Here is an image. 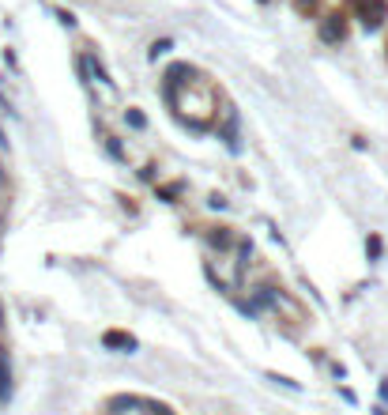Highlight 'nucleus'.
Instances as JSON below:
<instances>
[{
    "label": "nucleus",
    "mask_w": 388,
    "mask_h": 415,
    "mask_svg": "<svg viewBox=\"0 0 388 415\" xmlns=\"http://www.w3.org/2000/svg\"><path fill=\"white\" fill-rule=\"evenodd\" d=\"M249 299H253V310H294V302L275 287V283H253L249 287Z\"/></svg>",
    "instance_id": "nucleus-1"
},
{
    "label": "nucleus",
    "mask_w": 388,
    "mask_h": 415,
    "mask_svg": "<svg viewBox=\"0 0 388 415\" xmlns=\"http://www.w3.org/2000/svg\"><path fill=\"white\" fill-rule=\"evenodd\" d=\"M351 8L365 30H377L388 19V0H351Z\"/></svg>",
    "instance_id": "nucleus-2"
},
{
    "label": "nucleus",
    "mask_w": 388,
    "mask_h": 415,
    "mask_svg": "<svg viewBox=\"0 0 388 415\" xmlns=\"http://www.w3.org/2000/svg\"><path fill=\"white\" fill-rule=\"evenodd\" d=\"M204 242L212 253H230V249L238 246V231L226 223H212V227H204Z\"/></svg>",
    "instance_id": "nucleus-3"
},
{
    "label": "nucleus",
    "mask_w": 388,
    "mask_h": 415,
    "mask_svg": "<svg viewBox=\"0 0 388 415\" xmlns=\"http://www.w3.org/2000/svg\"><path fill=\"white\" fill-rule=\"evenodd\" d=\"M317 35H320V42H328V46L347 42V16H343V12H325V16H320Z\"/></svg>",
    "instance_id": "nucleus-4"
},
{
    "label": "nucleus",
    "mask_w": 388,
    "mask_h": 415,
    "mask_svg": "<svg viewBox=\"0 0 388 415\" xmlns=\"http://www.w3.org/2000/svg\"><path fill=\"white\" fill-rule=\"evenodd\" d=\"M215 133L223 136V148L238 155V151H241V140H238V121H234V110H226V106L219 110V117H215Z\"/></svg>",
    "instance_id": "nucleus-5"
},
{
    "label": "nucleus",
    "mask_w": 388,
    "mask_h": 415,
    "mask_svg": "<svg viewBox=\"0 0 388 415\" xmlns=\"http://www.w3.org/2000/svg\"><path fill=\"white\" fill-rule=\"evenodd\" d=\"M102 347L121 351V355H132V351H140V340L132 332H125V329H109V332H102Z\"/></svg>",
    "instance_id": "nucleus-6"
},
{
    "label": "nucleus",
    "mask_w": 388,
    "mask_h": 415,
    "mask_svg": "<svg viewBox=\"0 0 388 415\" xmlns=\"http://www.w3.org/2000/svg\"><path fill=\"white\" fill-rule=\"evenodd\" d=\"M12 397V366H8V355L0 351V404Z\"/></svg>",
    "instance_id": "nucleus-7"
},
{
    "label": "nucleus",
    "mask_w": 388,
    "mask_h": 415,
    "mask_svg": "<svg viewBox=\"0 0 388 415\" xmlns=\"http://www.w3.org/2000/svg\"><path fill=\"white\" fill-rule=\"evenodd\" d=\"M365 257H370L373 265L381 260V234H370V238H365Z\"/></svg>",
    "instance_id": "nucleus-8"
},
{
    "label": "nucleus",
    "mask_w": 388,
    "mask_h": 415,
    "mask_svg": "<svg viewBox=\"0 0 388 415\" xmlns=\"http://www.w3.org/2000/svg\"><path fill=\"white\" fill-rule=\"evenodd\" d=\"M302 16H320V0H291Z\"/></svg>",
    "instance_id": "nucleus-9"
},
{
    "label": "nucleus",
    "mask_w": 388,
    "mask_h": 415,
    "mask_svg": "<svg viewBox=\"0 0 388 415\" xmlns=\"http://www.w3.org/2000/svg\"><path fill=\"white\" fill-rule=\"evenodd\" d=\"M125 121H128V128H147V114H140V110H125Z\"/></svg>",
    "instance_id": "nucleus-10"
},
{
    "label": "nucleus",
    "mask_w": 388,
    "mask_h": 415,
    "mask_svg": "<svg viewBox=\"0 0 388 415\" xmlns=\"http://www.w3.org/2000/svg\"><path fill=\"white\" fill-rule=\"evenodd\" d=\"M264 378H268V381H275V385H283V389H294V392H298V381L283 378V374H272V370H268V374H264Z\"/></svg>",
    "instance_id": "nucleus-11"
},
{
    "label": "nucleus",
    "mask_w": 388,
    "mask_h": 415,
    "mask_svg": "<svg viewBox=\"0 0 388 415\" xmlns=\"http://www.w3.org/2000/svg\"><path fill=\"white\" fill-rule=\"evenodd\" d=\"M106 151H109V155H114V159H125V148H121V144H117L114 136L106 140Z\"/></svg>",
    "instance_id": "nucleus-12"
},
{
    "label": "nucleus",
    "mask_w": 388,
    "mask_h": 415,
    "mask_svg": "<svg viewBox=\"0 0 388 415\" xmlns=\"http://www.w3.org/2000/svg\"><path fill=\"white\" fill-rule=\"evenodd\" d=\"M207 204H212L215 212H223V207H226V200H223V196H219V193H212V196H207Z\"/></svg>",
    "instance_id": "nucleus-13"
},
{
    "label": "nucleus",
    "mask_w": 388,
    "mask_h": 415,
    "mask_svg": "<svg viewBox=\"0 0 388 415\" xmlns=\"http://www.w3.org/2000/svg\"><path fill=\"white\" fill-rule=\"evenodd\" d=\"M170 49V42H154V49H151V57H162V53Z\"/></svg>",
    "instance_id": "nucleus-14"
},
{
    "label": "nucleus",
    "mask_w": 388,
    "mask_h": 415,
    "mask_svg": "<svg viewBox=\"0 0 388 415\" xmlns=\"http://www.w3.org/2000/svg\"><path fill=\"white\" fill-rule=\"evenodd\" d=\"M377 397H381V400H388V381H381V385H377Z\"/></svg>",
    "instance_id": "nucleus-15"
},
{
    "label": "nucleus",
    "mask_w": 388,
    "mask_h": 415,
    "mask_svg": "<svg viewBox=\"0 0 388 415\" xmlns=\"http://www.w3.org/2000/svg\"><path fill=\"white\" fill-rule=\"evenodd\" d=\"M373 415H388V411H384V408H373Z\"/></svg>",
    "instance_id": "nucleus-16"
},
{
    "label": "nucleus",
    "mask_w": 388,
    "mask_h": 415,
    "mask_svg": "<svg viewBox=\"0 0 388 415\" xmlns=\"http://www.w3.org/2000/svg\"><path fill=\"white\" fill-rule=\"evenodd\" d=\"M260 4H272V0H260Z\"/></svg>",
    "instance_id": "nucleus-17"
}]
</instances>
